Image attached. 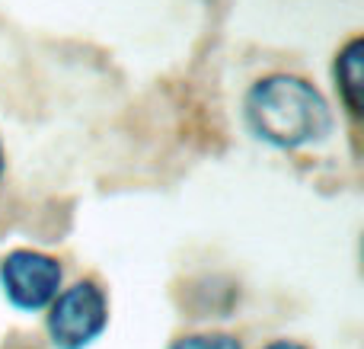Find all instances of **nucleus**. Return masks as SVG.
Returning a JSON list of instances; mask_svg holds the SVG:
<instances>
[{
	"mask_svg": "<svg viewBox=\"0 0 364 349\" xmlns=\"http://www.w3.org/2000/svg\"><path fill=\"white\" fill-rule=\"evenodd\" d=\"M246 113L259 138L275 147H304L323 141L333 128V113L323 93L304 77L275 74L250 90Z\"/></svg>",
	"mask_w": 364,
	"mask_h": 349,
	"instance_id": "1",
	"label": "nucleus"
},
{
	"mask_svg": "<svg viewBox=\"0 0 364 349\" xmlns=\"http://www.w3.org/2000/svg\"><path fill=\"white\" fill-rule=\"evenodd\" d=\"M109 321L106 295L93 282H77L51 301L48 333L58 349H83L102 333Z\"/></svg>",
	"mask_w": 364,
	"mask_h": 349,
	"instance_id": "2",
	"label": "nucleus"
},
{
	"mask_svg": "<svg viewBox=\"0 0 364 349\" xmlns=\"http://www.w3.org/2000/svg\"><path fill=\"white\" fill-rule=\"evenodd\" d=\"M0 286L19 311H38L58 298L61 266L58 260L36 250H13L0 263Z\"/></svg>",
	"mask_w": 364,
	"mask_h": 349,
	"instance_id": "3",
	"label": "nucleus"
},
{
	"mask_svg": "<svg viewBox=\"0 0 364 349\" xmlns=\"http://www.w3.org/2000/svg\"><path fill=\"white\" fill-rule=\"evenodd\" d=\"M361 38H352V42L342 48L339 61H336V80H339V93L346 100L348 113L361 115Z\"/></svg>",
	"mask_w": 364,
	"mask_h": 349,
	"instance_id": "4",
	"label": "nucleus"
},
{
	"mask_svg": "<svg viewBox=\"0 0 364 349\" xmlns=\"http://www.w3.org/2000/svg\"><path fill=\"white\" fill-rule=\"evenodd\" d=\"M170 349H240V343L227 333H195V337H182Z\"/></svg>",
	"mask_w": 364,
	"mask_h": 349,
	"instance_id": "5",
	"label": "nucleus"
},
{
	"mask_svg": "<svg viewBox=\"0 0 364 349\" xmlns=\"http://www.w3.org/2000/svg\"><path fill=\"white\" fill-rule=\"evenodd\" d=\"M265 349H307V346H301V343H291V340H278V343H269Z\"/></svg>",
	"mask_w": 364,
	"mask_h": 349,
	"instance_id": "6",
	"label": "nucleus"
},
{
	"mask_svg": "<svg viewBox=\"0 0 364 349\" xmlns=\"http://www.w3.org/2000/svg\"><path fill=\"white\" fill-rule=\"evenodd\" d=\"M0 173H4V147H0Z\"/></svg>",
	"mask_w": 364,
	"mask_h": 349,
	"instance_id": "7",
	"label": "nucleus"
}]
</instances>
